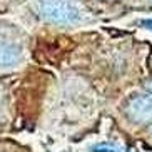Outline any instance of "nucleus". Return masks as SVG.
Listing matches in <instances>:
<instances>
[{
  "mask_svg": "<svg viewBox=\"0 0 152 152\" xmlns=\"http://www.w3.org/2000/svg\"><path fill=\"white\" fill-rule=\"evenodd\" d=\"M142 27L152 30V18H149V20H142Z\"/></svg>",
  "mask_w": 152,
  "mask_h": 152,
  "instance_id": "5",
  "label": "nucleus"
},
{
  "mask_svg": "<svg viewBox=\"0 0 152 152\" xmlns=\"http://www.w3.org/2000/svg\"><path fill=\"white\" fill-rule=\"evenodd\" d=\"M90 151L92 152H125V149L117 145V144H97Z\"/></svg>",
  "mask_w": 152,
  "mask_h": 152,
  "instance_id": "4",
  "label": "nucleus"
},
{
  "mask_svg": "<svg viewBox=\"0 0 152 152\" xmlns=\"http://www.w3.org/2000/svg\"><path fill=\"white\" fill-rule=\"evenodd\" d=\"M151 134H152V127H151Z\"/></svg>",
  "mask_w": 152,
  "mask_h": 152,
  "instance_id": "7",
  "label": "nucleus"
},
{
  "mask_svg": "<svg viewBox=\"0 0 152 152\" xmlns=\"http://www.w3.org/2000/svg\"><path fill=\"white\" fill-rule=\"evenodd\" d=\"M20 58V49L15 44L0 40V67H12Z\"/></svg>",
  "mask_w": 152,
  "mask_h": 152,
  "instance_id": "3",
  "label": "nucleus"
},
{
  "mask_svg": "<svg viewBox=\"0 0 152 152\" xmlns=\"http://www.w3.org/2000/svg\"><path fill=\"white\" fill-rule=\"evenodd\" d=\"M37 14L42 20L55 25H70L80 18L79 9L67 0H39Z\"/></svg>",
  "mask_w": 152,
  "mask_h": 152,
  "instance_id": "1",
  "label": "nucleus"
},
{
  "mask_svg": "<svg viewBox=\"0 0 152 152\" xmlns=\"http://www.w3.org/2000/svg\"><path fill=\"white\" fill-rule=\"evenodd\" d=\"M127 115L134 122H145L152 119V94L135 95L127 105Z\"/></svg>",
  "mask_w": 152,
  "mask_h": 152,
  "instance_id": "2",
  "label": "nucleus"
},
{
  "mask_svg": "<svg viewBox=\"0 0 152 152\" xmlns=\"http://www.w3.org/2000/svg\"><path fill=\"white\" fill-rule=\"evenodd\" d=\"M147 89H149V90H151V92H152V82H151V84L147 85Z\"/></svg>",
  "mask_w": 152,
  "mask_h": 152,
  "instance_id": "6",
  "label": "nucleus"
}]
</instances>
